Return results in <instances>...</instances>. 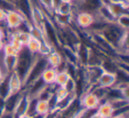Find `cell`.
<instances>
[{
    "label": "cell",
    "instance_id": "1",
    "mask_svg": "<svg viewBox=\"0 0 129 118\" xmlns=\"http://www.w3.org/2000/svg\"><path fill=\"white\" fill-rule=\"evenodd\" d=\"M28 20L24 17L21 13H20L17 9H13L7 11L5 24L6 26V28L9 31H14L18 30Z\"/></svg>",
    "mask_w": 129,
    "mask_h": 118
},
{
    "label": "cell",
    "instance_id": "2",
    "mask_svg": "<svg viewBox=\"0 0 129 118\" xmlns=\"http://www.w3.org/2000/svg\"><path fill=\"white\" fill-rule=\"evenodd\" d=\"M71 20L72 22L75 23L76 27L87 31L92 26L95 19L92 13H87V12H78L74 10L71 14Z\"/></svg>",
    "mask_w": 129,
    "mask_h": 118
},
{
    "label": "cell",
    "instance_id": "3",
    "mask_svg": "<svg viewBox=\"0 0 129 118\" xmlns=\"http://www.w3.org/2000/svg\"><path fill=\"white\" fill-rule=\"evenodd\" d=\"M80 105L81 108L89 109V110H96L101 103V100L95 93L91 91H87L81 95Z\"/></svg>",
    "mask_w": 129,
    "mask_h": 118
},
{
    "label": "cell",
    "instance_id": "4",
    "mask_svg": "<svg viewBox=\"0 0 129 118\" xmlns=\"http://www.w3.org/2000/svg\"><path fill=\"white\" fill-rule=\"evenodd\" d=\"M8 86H9V95L22 92L23 82L15 72H11L8 75Z\"/></svg>",
    "mask_w": 129,
    "mask_h": 118
},
{
    "label": "cell",
    "instance_id": "5",
    "mask_svg": "<svg viewBox=\"0 0 129 118\" xmlns=\"http://www.w3.org/2000/svg\"><path fill=\"white\" fill-rule=\"evenodd\" d=\"M95 85L104 89L112 87L116 85V75L115 73H111V72H103Z\"/></svg>",
    "mask_w": 129,
    "mask_h": 118
},
{
    "label": "cell",
    "instance_id": "6",
    "mask_svg": "<svg viewBox=\"0 0 129 118\" xmlns=\"http://www.w3.org/2000/svg\"><path fill=\"white\" fill-rule=\"evenodd\" d=\"M57 69L52 68V67L47 66L46 68L43 70V72L41 74V79L44 82L46 86H52L55 83L56 76H57Z\"/></svg>",
    "mask_w": 129,
    "mask_h": 118
},
{
    "label": "cell",
    "instance_id": "7",
    "mask_svg": "<svg viewBox=\"0 0 129 118\" xmlns=\"http://www.w3.org/2000/svg\"><path fill=\"white\" fill-rule=\"evenodd\" d=\"M45 58H46L48 66L52 67V68H55V69L58 68L61 64L64 62L62 55H61V53H59L57 49H54L53 51L50 54H49Z\"/></svg>",
    "mask_w": 129,
    "mask_h": 118
},
{
    "label": "cell",
    "instance_id": "8",
    "mask_svg": "<svg viewBox=\"0 0 129 118\" xmlns=\"http://www.w3.org/2000/svg\"><path fill=\"white\" fill-rule=\"evenodd\" d=\"M95 111L104 118H112L114 115V108L108 100L101 102Z\"/></svg>",
    "mask_w": 129,
    "mask_h": 118
},
{
    "label": "cell",
    "instance_id": "9",
    "mask_svg": "<svg viewBox=\"0 0 129 118\" xmlns=\"http://www.w3.org/2000/svg\"><path fill=\"white\" fill-rule=\"evenodd\" d=\"M74 11V8L73 4H70V3H62V2L54 9L55 14L62 15V16H71V14H72Z\"/></svg>",
    "mask_w": 129,
    "mask_h": 118
},
{
    "label": "cell",
    "instance_id": "10",
    "mask_svg": "<svg viewBox=\"0 0 129 118\" xmlns=\"http://www.w3.org/2000/svg\"><path fill=\"white\" fill-rule=\"evenodd\" d=\"M50 111H51V108H50L49 100L38 99L36 104V114L45 115Z\"/></svg>",
    "mask_w": 129,
    "mask_h": 118
},
{
    "label": "cell",
    "instance_id": "11",
    "mask_svg": "<svg viewBox=\"0 0 129 118\" xmlns=\"http://www.w3.org/2000/svg\"><path fill=\"white\" fill-rule=\"evenodd\" d=\"M71 75L68 73L67 70L64 71H58L56 76L55 83L54 84L57 86H64L68 82V80L71 79Z\"/></svg>",
    "mask_w": 129,
    "mask_h": 118
},
{
    "label": "cell",
    "instance_id": "12",
    "mask_svg": "<svg viewBox=\"0 0 129 118\" xmlns=\"http://www.w3.org/2000/svg\"><path fill=\"white\" fill-rule=\"evenodd\" d=\"M18 56V55H17ZM17 56L13 55H4V66L8 73H11L15 71L17 65Z\"/></svg>",
    "mask_w": 129,
    "mask_h": 118
},
{
    "label": "cell",
    "instance_id": "13",
    "mask_svg": "<svg viewBox=\"0 0 129 118\" xmlns=\"http://www.w3.org/2000/svg\"><path fill=\"white\" fill-rule=\"evenodd\" d=\"M70 94L71 93L67 91V88L64 87V86H56L55 90H54V95H55L56 100H57V104L58 103L59 101H61V100L67 99ZM73 94H74V93H73Z\"/></svg>",
    "mask_w": 129,
    "mask_h": 118
},
{
    "label": "cell",
    "instance_id": "14",
    "mask_svg": "<svg viewBox=\"0 0 129 118\" xmlns=\"http://www.w3.org/2000/svg\"><path fill=\"white\" fill-rule=\"evenodd\" d=\"M55 49L53 46L50 44V42L46 41H43L40 43V48H39V51H38V55H40L41 56L46 57L49 54L51 53L53 50Z\"/></svg>",
    "mask_w": 129,
    "mask_h": 118
},
{
    "label": "cell",
    "instance_id": "15",
    "mask_svg": "<svg viewBox=\"0 0 129 118\" xmlns=\"http://www.w3.org/2000/svg\"><path fill=\"white\" fill-rule=\"evenodd\" d=\"M40 43L41 41L39 40H36L35 38L31 37L30 41L27 42V44L25 46V48L27 49V51L30 52L32 55H37L38 51H39V48H40Z\"/></svg>",
    "mask_w": 129,
    "mask_h": 118
},
{
    "label": "cell",
    "instance_id": "16",
    "mask_svg": "<svg viewBox=\"0 0 129 118\" xmlns=\"http://www.w3.org/2000/svg\"><path fill=\"white\" fill-rule=\"evenodd\" d=\"M2 52H3V54H4V55H13V56H17V55H19V51L9 42V41H6Z\"/></svg>",
    "mask_w": 129,
    "mask_h": 118
},
{
    "label": "cell",
    "instance_id": "17",
    "mask_svg": "<svg viewBox=\"0 0 129 118\" xmlns=\"http://www.w3.org/2000/svg\"><path fill=\"white\" fill-rule=\"evenodd\" d=\"M116 22L119 27H121L122 28H124L125 30H127L129 27V17L127 13H124V14L118 16L116 19Z\"/></svg>",
    "mask_w": 129,
    "mask_h": 118
},
{
    "label": "cell",
    "instance_id": "18",
    "mask_svg": "<svg viewBox=\"0 0 129 118\" xmlns=\"http://www.w3.org/2000/svg\"><path fill=\"white\" fill-rule=\"evenodd\" d=\"M18 37L20 42L25 47L31 39V34L27 30H18Z\"/></svg>",
    "mask_w": 129,
    "mask_h": 118
},
{
    "label": "cell",
    "instance_id": "19",
    "mask_svg": "<svg viewBox=\"0 0 129 118\" xmlns=\"http://www.w3.org/2000/svg\"><path fill=\"white\" fill-rule=\"evenodd\" d=\"M39 3L41 4L42 7L44 10L49 12H54V4H53V0H38ZM42 8V9H43Z\"/></svg>",
    "mask_w": 129,
    "mask_h": 118
},
{
    "label": "cell",
    "instance_id": "20",
    "mask_svg": "<svg viewBox=\"0 0 129 118\" xmlns=\"http://www.w3.org/2000/svg\"><path fill=\"white\" fill-rule=\"evenodd\" d=\"M0 118H15V116H14L13 112L5 109V110L0 114Z\"/></svg>",
    "mask_w": 129,
    "mask_h": 118
},
{
    "label": "cell",
    "instance_id": "21",
    "mask_svg": "<svg viewBox=\"0 0 129 118\" xmlns=\"http://www.w3.org/2000/svg\"><path fill=\"white\" fill-rule=\"evenodd\" d=\"M6 13H7V11L2 9V8H0V23L5 22L6 18Z\"/></svg>",
    "mask_w": 129,
    "mask_h": 118
},
{
    "label": "cell",
    "instance_id": "22",
    "mask_svg": "<svg viewBox=\"0 0 129 118\" xmlns=\"http://www.w3.org/2000/svg\"><path fill=\"white\" fill-rule=\"evenodd\" d=\"M6 31L4 30V28L0 27V40H5V38H6Z\"/></svg>",
    "mask_w": 129,
    "mask_h": 118
},
{
    "label": "cell",
    "instance_id": "23",
    "mask_svg": "<svg viewBox=\"0 0 129 118\" xmlns=\"http://www.w3.org/2000/svg\"><path fill=\"white\" fill-rule=\"evenodd\" d=\"M112 118H128V111L124 113L123 114H118V115H114Z\"/></svg>",
    "mask_w": 129,
    "mask_h": 118
},
{
    "label": "cell",
    "instance_id": "24",
    "mask_svg": "<svg viewBox=\"0 0 129 118\" xmlns=\"http://www.w3.org/2000/svg\"><path fill=\"white\" fill-rule=\"evenodd\" d=\"M89 118H104V117H102V116H101L100 114L96 112V111H95V112H94L93 114L90 115Z\"/></svg>",
    "mask_w": 129,
    "mask_h": 118
},
{
    "label": "cell",
    "instance_id": "25",
    "mask_svg": "<svg viewBox=\"0 0 129 118\" xmlns=\"http://www.w3.org/2000/svg\"><path fill=\"white\" fill-rule=\"evenodd\" d=\"M6 76H8V75H6V74L5 73V72H3L1 69H0V82H1V81H2L3 79H4L6 77Z\"/></svg>",
    "mask_w": 129,
    "mask_h": 118
},
{
    "label": "cell",
    "instance_id": "26",
    "mask_svg": "<svg viewBox=\"0 0 129 118\" xmlns=\"http://www.w3.org/2000/svg\"><path fill=\"white\" fill-rule=\"evenodd\" d=\"M16 118H32V116L27 114H20V115L17 116Z\"/></svg>",
    "mask_w": 129,
    "mask_h": 118
},
{
    "label": "cell",
    "instance_id": "27",
    "mask_svg": "<svg viewBox=\"0 0 129 118\" xmlns=\"http://www.w3.org/2000/svg\"><path fill=\"white\" fill-rule=\"evenodd\" d=\"M5 43H6L5 40H0V52L3 51V48L5 46Z\"/></svg>",
    "mask_w": 129,
    "mask_h": 118
},
{
    "label": "cell",
    "instance_id": "28",
    "mask_svg": "<svg viewBox=\"0 0 129 118\" xmlns=\"http://www.w3.org/2000/svg\"><path fill=\"white\" fill-rule=\"evenodd\" d=\"M60 2H62V3H70V4H72V3L74 2V0H60Z\"/></svg>",
    "mask_w": 129,
    "mask_h": 118
},
{
    "label": "cell",
    "instance_id": "29",
    "mask_svg": "<svg viewBox=\"0 0 129 118\" xmlns=\"http://www.w3.org/2000/svg\"><path fill=\"white\" fill-rule=\"evenodd\" d=\"M44 115H40V114H35L32 116V118H43Z\"/></svg>",
    "mask_w": 129,
    "mask_h": 118
}]
</instances>
